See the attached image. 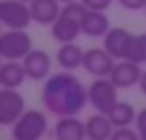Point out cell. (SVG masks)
<instances>
[{"mask_svg": "<svg viewBox=\"0 0 146 140\" xmlns=\"http://www.w3.org/2000/svg\"><path fill=\"white\" fill-rule=\"evenodd\" d=\"M42 104L54 116H78L88 104V88L72 70L50 74L42 86Z\"/></svg>", "mask_w": 146, "mask_h": 140, "instance_id": "obj_1", "label": "cell"}, {"mask_svg": "<svg viewBox=\"0 0 146 140\" xmlns=\"http://www.w3.org/2000/svg\"><path fill=\"white\" fill-rule=\"evenodd\" d=\"M86 4L82 0H74L62 6L60 16L54 20V24L50 26L52 38L60 44L64 42H74L80 34H82V16L86 12Z\"/></svg>", "mask_w": 146, "mask_h": 140, "instance_id": "obj_2", "label": "cell"}, {"mask_svg": "<svg viewBox=\"0 0 146 140\" xmlns=\"http://www.w3.org/2000/svg\"><path fill=\"white\" fill-rule=\"evenodd\" d=\"M48 130V116L44 110H26L12 124V140H40Z\"/></svg>", "mask_w": 146, "mask_h": 140, "instance_id": "obj_3", "label": "cell"}, {"mask_svg": "<svg viewBox=\"0 0 146 140\" xmlns=\"http://www.w3.org/2000/svg\"><path fill=\"white\" fill-rule=\"evenodd\" d=\"M88 104L102 114H110V110L118 104V86L110 80V76H98L90 82Z\"/></svg>", "mask_w": 146, "mask_h": 140, "instance_id": "obj_4", "label": "cell"}, {"mask_svg": "<svg viewBox=\"0 0 146 140\" xmlns=\"http://www.w3.org/2000/svg\"><path fill=\"white\" fill-rule=\"evenodd\" d=\"M32 50V38L26 30L6 28L0 34V56L2 60H24Z\"/></svg>", "mask_w": 146, "mask_h": 140, "instance_id": "obj_5", "label": "cell"}, {"mask_svg": "<svg viewBox=\"0 0 146 140\" xmlns=\"http://www.w3.org/2000/svg\"><path fill=\"white\" fill-rule=\"evenodd\" d=\"M0 22L4 28L26 30L32 20L30 4L24 0H0Z\"/></svg>", "mask_w": 146, "mask_h": 140, "instance_id": "obj_6", "label": "cell"}, {"mask_svg": "<svg viewBox=\"0 0 146 140\" xmlns=\"http://www.w3.org/2000/svg\"><path fill=\"white\" fill-rule=\"evenodd\" d=\"M26 112V100L16 88L0 90V124L12 126Z\"/></svg>", "mask_w": 146, "mask_h": 140, "instance_id": "obj_7", "label": "cell"}, {"mask_svg": "<svg viewBox=\"0 0 146 140\" xmlns=\"http://www.w3.org/2000/svg\"><path fill=\"white\" fill-rule=\"evenodd\" d=\"M114 64H116V58H114L104 46H102V48L92 46V48L84 50L82 68H84L88 74L96 76V78H98V76H110Z\"/></svg>", "mask_w": 146, "mask_h": 140, "instance_id": "obj_8", "label": "cell"}, {"mask_svg": "<svg viewBox=\"0 0 146 140\" xmlns=\"http://www.w3.org/2000/svg\"><path fill=\"white\" fill-rule=\"evenodd\" d=\"M22 64H24V70H26V74H28L30 80L40 82V80H46V78L50 76L52 60H50L48 52H44V50L32 48V50L24 56Z\"/></svg>", "mask_w": 146, "mask_h": 140, "instance_id": "obj_9", "label": "cell"}, {"mask_svg": "<svg viewBox=\"0 0 146 140\" xmlns=\"http://www.w3.org/2000/svg\"><path fill=\"white\" fill-rule=\"evenodd\" d=\"M142 68L138 62L132 60H118L110 72V80L118 86V88H132L138 86L140 78H142Z\"/></svg>", "mask_w": 146, "mask_h": 140, "instance_id": "obj_10", "label": "cell"}, {"mask_svg": "<svg viewBox=\"0 0 146 140\" xmlns=\"http://www.w3.org/2000/svg\"><path fill=\"white\" fill-rule=\"evenodd\" d=\"M110 18L106 16V10H92L88 8L82 16V34L90 38H104L110 30Z\"/></svg>", "mask_w": 146, "mask_h": 140, "instance_id": "obj_11", "label": "cell"}, {"mask_svg": "<svg viewBox=\"0 0 146 140\" xmlns=\"http://www.w3.org/2000/svg\"><path fill=\"white\" fill-rule=\"evenodd\" d=\"M56 140H86V122L76 116H58L54 124Z\"/></svg>", "mask_w": 146, "mask_h": 140, "instance_id": "obj_12", "label": "cell"}, {"mask_svg": "<svg viewBox=\"0 0 146 140\" xmlns=\"http://www.w3.org/2000/svg\"><path fill=\"white\" fill-rule=\"evenodd\" d=\"M130 38H132V32H128V30L122 28V26H112V28L106 32L102 46H104L116 60H124V58H126L128 44H130Z\"/></svg>", "mask_w": 146, "mask_h": 140, "instance_id": "obj_13", "label": "cell"}, {"mask_svg": "<svg viewBox=\"0 0 146 140\" xmlns=\"http://www.w3.org/2000/svg\"><path fill=\"white\" fill-rule=\"evenodd\" d=\"M60 4H62L60 0H32L30 2L32 20L36 24H42V26H52L54 20L62 12Z\"/></svg>", "mask_w": 146, "mask_h": 140, "instance_id": "obj_14", "label": "cell"}, {"mask_svg": "<svg viewBox=\"0 0 146 140\" xmlns=\"http://www.w3.org/2000/svg\"><path fill=\"white\" fill-rule=\"evenodd\" d=\"M28 78L22 60H4L0 66V86L2 88H20Z\"/></svg>", "mask_w": 146, "mask_h": 140, "instance_id": "obj_15", "label": "cell"}, {"mask_svg": "<svg viewBox=\"0 0 146 140\" xmlns=\"http://www.w3.org/2000/svg\"><path fill=\"white\" fill-rule=\"evenodd\" d=\"M114 132V124L108 114L96 112L86 118V138L88 140H110Z\"/></svg>", "mask_w": 146, "mask_h": 140, "instance_id": "obj_16", "label": "cell"}, {"mask_svg": "<svg viewBox=\"0 0 146 140\" xmlns=\"http://www.w3.org/2000/svg\"><path fill=\"white\" fill-rule=\"evenodd\" d=\"M56 62L62 70H76L84 62V50L76 42H64L56 52Z\"/></svg>", "mask_w": 146, "mask_h": 140, "instance_id": "obj_17", "label": "cell"}, {"mask_svg": "<svg viewBox=\"0 0 146 140\" xmlns=\"http://www.w3.org/2000/svg\"><path fill=\"white\" fill-rule=\"evenodd\" d=\"M136 110H134V106L130 104V102H120L118 100V104L110 110V120H112V124H114V128H120V126H130L132 122H136Z\"/></svg>", "mask_w": 146, "mask_h": 140, "instance_id": "obj_18", "label": "cell"}, {"mask_svg": "<svg viewBox=\"0 0 146 140\" xmlns=\"http://www.w3.org/2000/svg\"><path fill=\"white\" fill-rule=\"evenodd\" d=\"M124 60H132V62H138V64H146V32L132 34Z\"/></svg>", "mask_w": 146, "mask_h": 140, "instance_id": "obj_19", "label": "cell"}, {"mask_svg": "<svg viewBox=\"0 0 146 140\" xmlns=\"http://www.w3.org/2000/svg\"><path fill=\"white\" fill-rule=\"evenodd\" d=\"M110 140H140V134L138 130H132L130 126H120V128H114Z\"/></svg>", "mask_w": 146, "mask_h": 140, "instance_id": "obj_20", "label": "cell"}, {"mask_svg": "<svg viewBox=\"0 0 146 140\" xmlns=\"http://www.w3.org/2000/svg\"><path fill=\"white\" fill-rule=\"evenodd\" d=\"M118 4L122 8H126V10L136 12V10H144L146 8V0H118Z\"/></svg>", "mask_w": 146, "mask_h": 140, "instance_id": "obj_21", "label": "cell"}, {"mask_svg": "<svg viewBox=\"0 0 146 140\" xmlns=\"http://www.w3.org/2000/svg\"><path fill=\"white\" fill-rule=\"evenodd\" d=\"M82 2L86 4V8H92V10H106L110 8L112 0H82Z\"/></svg>", "mask_w": 146, "mask_h": 140, "instance_id": "obj_22", "label": "cell"}, {"mask_svg": "<svg viewBox=\"0 0 146 140\" xmlns=\"http://www.w3.org/2000/svg\"><path fill=\"white\" fill-rule=\"evenodd\" d=\"M136 130H138V134H146V106L142 108V110H138V114H136Z\"/></svg>", "mask_w": 146, "mask_h": 140, "instance_id": "obj_23", "label": "cell"}, {"mask_svg": "<svg viewBox=\"0 0 146 140\" xmlns=\"http://www.w3.org/2000/svg\"><path fill=\"white\" fill-rule=\"evenodd\" d=\"M138 88H140V92L146 96V70L142 72V78H140V82H138Z\"/></svg>", "mask_w": 146, "mask_h": 140, "instance_id": "obj_24", "label": "cell"}, {"mask_svg": "<svg viewBox=\"0 0 146 140\" xmlns=\"http://www.w3.org/2000/svg\"><path fill=\"white\" fill-rule=\"evenodd\" d=\"M62 4H68V2H74V0H60Z\"/></svg>", "mask_w": 146, "mask_h": 140, "instance_id": "obj_25", "label": "cell"}, {"mask_svg": "<svg viewBox=\"0 0 146 140\" xmlns=\"http://www.w3.org/2000/svg\"><path fill=\"white\" fill-rule=\"evenodd\" d=\"M140 140H146V134H140Z\"/></svg>", "mask_w": 146, "mask_h": 140, "instance_id": "obj_26", "label": "cell"}, {"mask_svg": "<svg viewBox=\"0 0 146 140\" xmlns=\"http://www.w3.org/2000/svg\"><path fill=\"white\" fill-rule=\"evenodd\" d=\"M24 2H28V4H30V2H32V0H24Z\"/></svg>", "mask_w": 146, "mask_h": 140, "instance_id": "obj_27", "label": "cell"}, {"mask_svg": "<svg viewBox=\"0 0 146 140\" xmlns=\"http://www.w3.org/2000/svg\"><path fill=\"white\" fill-rule=\"evenodd\" d=\"M86 140H88V138H86Z\"/></svg>", "mask_w": 146, "mask_h": 140, "instance_id": "obj_28", "label": "cell"}, {"mask_svg": "<svg viewBox=\"0 0 146 140\" xmlns=\"http://www.w3.org/2000/svg\"><path fill=\"white\" fill-rule=\"evenodd\" d=\"M144 10H146V8H144Z\"/></svg>", "mask_w": 146, "mask_h": 140, "instance_id": "obj_29", "label": "cell"}]
</instances>
